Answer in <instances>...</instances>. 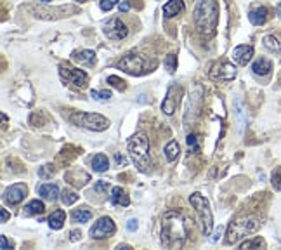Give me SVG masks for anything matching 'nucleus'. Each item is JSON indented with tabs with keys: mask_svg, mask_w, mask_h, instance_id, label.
I'll use <instances>...</instances> for the list:
<instances>
[{
	"mask_svg": "<svg viewBox=\"0 0 281 250\" xmlns=\"http://www.w3.org/2000/svg\"><path fill=\"white\" fill-rule=\"evenodd\" d=\"M189 238V219L181 210H167L162 216V245L181 249Z\"/></svg>",
	"mask_w": 281,
	"mask_h": 250,
	"instance_id": "obj_1",
	"label": "nucleus"
},
{
	"mask_svg": "<svg viewBox=\"0 0 281 250\" xmlns=\"http://www.w3.org/2000/svg\"><path fill=\"white\" fill-rule=\"evenodd\" d=\"M219 9L215 0H198L194 7V25L203 37H212L215 33Z\"/></svg>",
	"mask_w": 281,
	"mask_h": 250,
	"instance_id": "obj_2",
	"label": "nucleus"
},
{
	"mask_svg": "<svg viewBox=\"0 0 281 250\" xmlns=\"http://www.w3.org/2000/svg\"><path fill=\"white\" fill-rule=\"evenodd\" d=\"M127 150L130 153V158L136 163L140 172H146L149 169V139L144 132H137L127 143Z\"/></svg>",
	"mask_w": 281,
	"mask_h": 250,
	"instance_id": "obj_3",
	"label": "nucleus"
},
{
	"mask_svg": "<svg viewBox=\"0 0 281 250\" xmlns=\"http://www.w3.org/2000/svg\"><path fill=\"white\" fill-rule=\"evenodd\" d=\"M258 226H260V223H258V219L255 216H241V217H238V219H234L231 224H229L226 243H236L238 240L245 238L247 235L254 233Z\"/></svg>",
	"mask_w": 281,
	"mask_h": 250,
	"instance_id": "obj_4",
	"label": "nucleus"
},
{
	"mask_svg": "<svg viewBox=\"0 0 281 250\" xmlns=\"http://www.w3.org/2000/svg\"><path fill=\"white\" fill-rule=\"evenodd\" d=\"M189 203L193 205V208L196 210L198 219H200V224H202V231L205 236H209L213 229V216H212V208H210V203L203 195L200 193H193L189 197Z\"/></svg>",
	"mask_w": 281,
	"mask_h": 250,
	"instance_id": "obj_5",
	"label": "nucleus"
},
{
	"mask_svg": "<svg viewBox=\"0 0 281 250\" xmlns=\"http://www.w3.org/2000/svg\"><path fill=\"white\" fill-rule=\"evenodd\" d=\"M70 120H71V124L84 127L87 130H94V132H101V130H106L110 127V120L97 113H73Z\"/></svg>",
	"mask_w": 281,
	"mask_h": 250,
	"instance_id": "obj_6",
	"label": "nucleus"
},
{
	"mask_svg": "<svg viewBox=\"0 0 281 250\" xmlns=\"http://www.w3.org/2000/svg\"><path fill=\"white\" fill-rule=\"evenodd\" d=\"M59 76H61L63 82L68 83V85H71V87H75V89H84L85 83H87V80H89L87 73L82 72V70H78V68H73V66L68 65V63L59 66Z\"/></svg>",
	"mask_w": 281,
	"mask_h": 250,
	"instance_id": "obj_7",
	"label": "nucleus"
},
{
	"mask_svg": "<svg viewBox=\"0 0 281 250\" xmlns=\"http://www.w3.org/2000/svg\"><path fill=\"white\" fill-rule=\"evenodd\" d=\"M118 68L127 75H142L146 73V59L140 54H127L118 61Z\"/></svg>",
	"mask_w": 281,
	"mask_h": 250,
	"instance_id": "obj_8",
	"label": "nucleus"
},
{
	"mask_svg": "<svg viewBox=\"0 0 281 250\" xmlns=\"http://www.w3.org/2000/svg\"><path fill=\"white\" fill-rule=\"evenodd\" d=\"M181 98H183V89H181V85H172V87L167 91V96H165L164 102H162V111H164L167 117L174 115L179 108Z\"/></svg>",
	"mask_w": 281,
	"mask_h": 250,
	"instance_id": "obj_9",
	"label": "nucleus"
},
{
	"mask_svg": "<svg viewBox=\"0 0 281 250\" xmlns=\"http://www.w3.org/2000/svg\"><path fill=\"white\" fill-rule=\"evenodd\" d=\"M115 223L111 221V217H101L97 219V223H94V226L91 227V236L95 240H103V238H108L115 233Z\"/></svg>",
	"mask_w": 281,
	"mask_h": 250,
	"instance_id": "obj_10",
	"label": "nucleus"
},
{
	"mask_svg": "<svg viewBox=\"0 0 281 250\" xmlns=\"http://www.w3.org/2000/svg\"><path fill=\"white\" fill-rule=\"evenodd\" d=\"M104 33H106V37L110 40H123L129 35V28L125 26L123 21H120L118 18H113L104 25Z\"/></svg>",
	"mask_w": 281,
	"mask_h": 250,
	"instance_id": "obj_11",
	"label": "nucleus"
},
{
	"mask_svg": "<svg viewBox=\"0 0 281 250\" xmlns=\"http://www.w3.org/2000/svg\"><path fill=\"white\" fill-rule=\"evenodd\" d=\"M236 76V66L231 63H219L210 70V78L217 82H231Z\"/></svg>",
	"mask_w": 281,
	"mask_h": 250,
	"instance_id": "obj_12",
	"label": "nucleus"
},
{
	"mask_svg": "<svg viewBox=\"0 0 281 250\" xmlns=\"http://www.w3.org/2000/svg\"><path fill=\"white\" fill-rule=\"evenodd\" d=\"M26 195H28V188L24 184H12L5 190L4 201L9 205H18L26 198Z\"/></svg>",
	"mask_w": 281,
	"mask_h": 250,
	"instance_id": "obj_13",
	"label": "nucleus"
},
{
	"mask_svg": "<svg viewBox=\"0 0 281 250\" xmlns=\"http://www.w3.org/2000/svg\"><path fill=\"white\" fill-rule=\"evenodd\" d=\"M252 57H254V47L252 46H238L233 50V59L241 66L248 65Z\"/></svg>",
	"mask_w": 281,
	"mask_h": 250,
	"instance_id": "obj_14",
	"label": "nucleus"
},
{
	"mask_svg": "<svg viewBox=\"0 0 281 250\" xmlns=\"http://www.w3.org/2000/svg\"><path fill=\"white\" fill-rule=\"evenodd\" d=\"M111 203L117 205V207H129L130 198H129V195L125 193L123 188L115 186L113 190H111Z\"/></svg>",
	"mask_w": 281,
	"mask_h": 250,
	"instance_id": "obj_15",
	"label": "nucleus"
},
{
	"mask_svg": "<svg viewBox=\"0 0 281 250\" xmlns=\"http://www.w3.org/2000/svg\"><path fill=\"white\" fill-rule=\"evenodd\" d=\"M184 12V2L183 0H170L164 5V16L167 19L174 18V16H179Z\"/></svg>",
	"mask_w": 281,
	"mask_h": 250,
	"instance_id": "obj_16",
	"label": "nucleus"
},
{
	"mask_svg": "<svg viewBox=\"0 0 281 250\" xmlns=\"http://www.w3.org/2000/svg\"><path fill=\"white\" fill-rule=\"evenodd\" d=\"M38 195L44 198V200L49 201H56L57 197H59V188L56 184H50V182H46L38 188Z\"/></svg>",
	"mask_w": 281,
	"mask_h": 250,
	"instance_id": "obj_17",
	"label": "nucleus"
},
{
	"mask_svg": "<svg viewBox=\"0 0 281 250\" xmlns=\"http://www.w3.org/2000/svg\"><path fill=\"white\" fill-rule=\"evenodd\" d=\"M267 18H269V11L266 7H257L254 11H250V14H248L250 23L255 25V26H262L267 21Z\"/></svg>",
	"mask_w": 281,
	"mask_h": 250,
	"instance_id": "obj_18",
	"label": "nucleus"
},
{
	"mask_svg": "<svg viewBox=\"0 0 281 250\" xmlns=\"http://www.w3.org/2000/svg\"><path fill=\"white\" fill-rule=\"evenodd\" d=\"M271 70H273V65H271V61L266 59V57H258L254 65H252V72H254L255 75H258V76L269 75Z\"/></svg>",
	"mask_w": 281,
	"mask_h": 250,
	"instance_id": "obj_19",
	"label": "nucleus"
},
{
	"mask_svg": "<svg viewBox=\"0 0 281 250\" xmlns=\"http://www.w3.org/2000/svg\"><path fill=\"white\" fill-rule=\"evenodd\" d=\"M91 165H92V171L106 172L108 169H110V160H108V156L103 155V153H97V155L91 160Z\"/></svg>",
	"mask_w": 281,
	"mask_h": 250,
	"instance_id": "obj_20",
	"label": "nucleus"
},
{
	"mask_svg": "<svg viewBox=\"0 0 281 250\" xmlns=\"http://www.w3.org/2000/svg\"><path fill=\"white\" fill-rule=\"evenodd\" d=\"M65 219H66L65 210H54L49 216L47 223H49V226L52 227V229H61V227L65 226Z\"/></svg>",
	"mask_w": 281,
	"mask_h": 250,
	"instance_id": "obj_21",
	"label": "nucleus"
},
{
	"mask_svg": "<svg viewBox=\"0 0 281 250\" xmlns=\"http://www.w3.org/2000/svg\"><path fill=\"white\" fill-rule=\"evenodd\" d=\"M46 210V205H44L42 200H31L30 203L24 207V216H40Z\"/></svg>",
	"mask_w": 281,
	"mask_h": 250,
	"instance_id": "obj_22",
	"label": "nucleus"
},
{
	"mask_svg": "<svg viewBox=\"0 0 281 250\" xmlns=\"http://www.w3.org/2000/svg\"><path fill=\"white\" fill-rule=\"evenodd\" d=\"M164 153H165V158H167L168 162H175L177 156H179V153H181V148H179L177 141H170V143L165 146Z\"/></svg>",
	"mask_w": 281,
	"mask_h": 250,
	"instance_id": "obj_23",
	"label": "nucleus"
},
{
	"mask_svg": "<svg viewBox=\"0 0 281 250\" xmlns=\"http://www.w3.org/2000/svg\"><path fill=\"white\" fill-rule=\"evenodd\" d=\"M91 217H92V212L89 210V208H76V210H73V214H71V219L75 221V223H89L91 221Z\"/></svg>",
	"mask_w": 281,
	"mask_h": 250,
	"instance_id": "obj_24",
	"label": "nucleus"
},
{
	"mask_svg": "<svg viewBox=\"0 0 281 250\" xmlns=\"http://www.w3.org/2000/svg\"><path fill=\"white\" fill-rule=\"evenodd\" d=\"M75 59L78 61V63H82V65H94L95 63V54L92 52V50H80V52L75 54Z\"/></svg>",
	"mask_w": 281,
	"mask_h": 250,
	"instance_id": "obj_25",
	"label": "nucleus"
},
{
	"mask_svg": "<svg viewBox=\"0 0 281 250\" xmlns=\"http://www.w3.org/2000/svg\"><path fill=\"white\" fill-rule=\"evenodd\" d=\"M264 46H266V49L273 50V52H281V44L278 42L276 37H273V35L264 37Z\"/></svg>",
	"mask_w": 281,
	"mask_h": 250,
	"instance_id": "obj_26",
	"label": "nucleus"
},
{
	"mask_svg": "<svg viewBox=\"0 0 281 250\" xmlns=\"http://www.w3.org/2000/svg\"><path fill=\"white\" fill-rule=\"evenodd\" d=\"M262 247H266V243H264L262 238H254V240H247V242L239 243V249L245 250V249H262Z\"/></svg>",
	"mask_w": 281,
	"mask_h": 250,
	"instance_id": "obj_27",
	"label": "nucleus"
},
{
	"mask_svg": "<svg viewBox=\"0 0 281 250\" xmlns=\"http://www.w3.org/2000/svg\"><path fill=\"white\" fill-rule=\"evenodd\" d=\"M91 98L94 101H99V102H104V101H110L111 99V91H91Z\"/></svg>",
	"mask_w": 281,
	"mask_h": 250,
	"instance_id": "obj_28",
	"label": "nucleus"
},
{
	"mask_svg": "<svg viewBox=\"0 0 281 250\" xmlns=\"http://www.w3.org/2000/svg\"><path fill=\"white\" fill-rule=\"evenodd\" d=\"M61 200H63V203H65V205H73L76 200H78V195H76L75 191H71V190H65L61 193Z\"/></svg>",
	"mask_w": 281,
	"mask_h": 250,
	"instance_id": "obj_29",
	"label": "nucleus"
},
{
	"mask_svg": "<svg viewBox=\"0 0 281 250\" xmlns=\"http://www.w3.org/2000/svg\"><path fill=\"white\" fill-rule=\"evenodd\" d=\"M164 65H165V70H167L168 73H174L175 68H177V57H175L174 54H168V56L165 57Z\"/></svg>",
	"mask_w": 281,
	"mask_h": 250,
	"instance_id": "obj_30",
	"label": "nucleus"
},
{
	"mask_svg": "<svg viewBox=\"0 0 281 250\" xmlns=\"http://www.w3.org/2000/svg\"><path fill=\"white\" fill-rule=\"evenodd\" d=\"M108 83H110L111 87L118 89V91H125V89H127L125 82H123V80H122V78H118V76H115V75L108 76Z\"/></svg>",
	"mask_w": 281,
	"mask_h": 250,
	"instance_id": "obj_31",
	"label": "nucleus"
},
{
	"mask_svg": "<svg viewBox=\"0 0 281 250\" xmlns=\"http://www.w3.org/2000/svg\"><path fill=\"white\" fill-rule=\"evenodd\" d=\"M271 182H273L274 190L281 191V167H278L276 171L273 172V175H271Z\"/></svg>",
	"mask_w": 281,
	"mask_h": 250,
	"instance_id": "obj_32",
	"label": "nucleus"
},
{
	"mask_svg": "<svg viewBox=\"0 0 281 250\" xmlns=\"http://www.w3.org/2000/svg\"><path fill=\"white\" fill-rule=\"evenodd\" d=\"M186 143H187V148H189L193 153L200 151V146H198V137L194 136V134H189V136L186 137Z\"/></svg>",
	"mask_w": 281,
	"mask_h": 250,
	"instance_id": "obj_33",
	"label": "nucleus"
},
{
	"mask_svg": "<svg viewBox=\"0 0 281 250\" xmlns=\"http://www.w3.org/2000/svg\"><path fill=\"white\" fill-rule=\"evenodd\" d=\"M117 4H118V0H101V2H99V7L108 12V11H111Z\"/></svg>",
	"mask_w": 281,
	"mask_h": 250,
	"instance_id": "obj_34",
	"label": "nucleus"
},
{
	"mask_svg": "<svg viewBox=\"0 0 281 250\" xmlns=\"http://www.w3.org/2000/svg\"><path fill=\"white\" fill-rule=\"evenodd\" d=\"M108 188H110V184H108L106 181H99V182H95L94 191H97V193H103V191H106Z\"/></svg>",
	"mask_w": 281,
	"mask_h": 250,
	"instance_id": "obj_35",
	"label": "nucleus"
},
{
	"mask_svg": "<svg viewBox=\"0 0 281 250\" xmlns=\"http://www.w3.org/2000/svg\"><path fill=\"white\" fill-rule=\"evenodd\" d=\"M127 229H129V231H136V229H137V221L130 219L129 223H127Z\"/></svg>",
	"mask_w": 281,
	"mask_h": 250,
	"instance_id": "obj_36",
	"label": "nucleus"
},
{
	"mask_svg": "<svg viewBox=\"0 0 281 250\" xmlns=\"http://www.w3.org/2000/svg\"><path fill=\"white\" fill-rule=\"evenodd\" d=\"M0 214H2V223H7L9 219H11V214H7V210H5V208H0Z\"/></svg>",
	"mask_w": 281,
	"mask_h": 250,
	"instance_id": "obj_37",
	"label": "nucleus"
},
{
	"mask_svg": "<svg viewBox=\"0 0 281 250\" xmlns=\"http://www.w3.org/2000/svg\"><path fill=\"white\" fill-rule=\"evenodd\" d=\"M115 162H117L118 165H125V158H123V155H120V153L115 155Z\"/></svg>",
	"mask_w": 281,
	"mask_h": 250,
	"instance_id": "obj_38",
	"label": "nucleus"
},
{
	"mask_svg": "<svg viewBox=\"0 0 281 250\" xmlns=\"http://www.w3.org/2000/svg\"><path fill=\"white\" fill-rule=\"evenodd\" d=\"M80 236H82V233H80V231H71V233H70V240H71V242L80 240Z\"/></svg>",
	"mask_w": 281,
	"mask_h": 250,
	"instance_id": "obj_39",
	"label": "nucleus"
},
{
	"mask_svg": "<svg viewBox=\"0 0 281 250\" xmlns=\"http://www.w3.org/2000/svg\"><path fill=\"white\" fill-rule=\"evenodd\" d=\"M0 240H2V250H7L9 247H11V243L7 242V238H5V235L0 236Z\"/></svg>",
	"mask_w": 281,
	"mask_h": 250,
	"instance_id": "obj_40",
	"label": "nucleus"
},
{
	"mask_svg": "<svg viewBox=\"0 0 281 250\" xmlns=\"http://www.w3.org/2000/svg\"><path fill=\"white\" fill-rule=\"evenodd\" d=\"M129 11V2H122L120 4V12H127Z\"/></svg>",
	"mask_w": 281,
	"mask_h": 250,
	"instance_id": "obj_41",
	"label": "nucleus"
},
{
	"mask_svg": "<svg viewBox=\"0 0 281 250\" xmlns=\"http://www.w3.org/2000/svg\"><path fill=\"white\" fill-rule=\"evenodd\" d=\"M220 233H222V227H217V233H215V236H212V242H217L219 240V236H220Z\"/></svg>",
	"mask_w": 281,
	"mask_h": 250,
	"instance_id": "obj_42",
	"label": "nucleus"
},
{
	"mask_svg": "<svg viewBox=\"0 0 281 250\" xmlns=\"http://www.w3.org/2000/svg\"><path fill=\"white\" fill-rule=\"evenodd\" d=\"M278 14H280V18H281V4L278 5Z\"/></svg>",
	"mask_w": 281,
	"mask_h": 250,
	"instance_id": "obj_43",
	"label": "nucleus"
},
{
	"mask_svg": "<svg viewBox=\"0 0 281 250\" xmlns=\"http://www.w3.org/2000/svg\"><path fill=\"white\" fill-rule=\"evenodd\" d=\"M40 2H50V0H40Z\"/></svg>",
	"mask_w": 281,
	"mask_h": 250,
	"instance_id": "obj_44",
	"label": "nucleus"
},
{
	"mask_svg": "<svg viewBox=\"0 0 281 250\" xmlns=\"http://www.w3.org/2000/svg\"><path fill=\"white\" fill-rule=\"evenodd\" d=\"M76 2H85V0H76Z\"/></svg>",
	"mask_w": 281,
	"mask_h": 250,
	"instance_id": "obj_45",
	"label": "nucleus"
}]
</instances>
